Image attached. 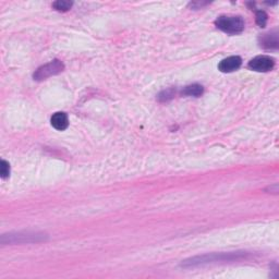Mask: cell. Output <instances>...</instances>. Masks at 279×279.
<instances>
[{
    "mask_svg": "<svg viewBox=\"0 0 279 279\" xmlns=\"http://www.w3.org/2000/svg\"><path fill=\"white\" fill-rule=\"evenodd\" d=\"M267 15L265 11H256V23L259 24L261 28H265L266 23H267Z\"/></svg>",
    "mask_w": 279,
    "mask_h": 279,
    "instance_id": "obj_12",
    "label": "cell"
},
{
    "mask_svg": "<svg viewBox=\"0 0 279 279\" xmlns=\"http://www.w3.org/2000/svg\"><path fill=\"white\" fill-rule=\"evenodd\" d=\"M275 65V60L269 56H257L248 62V68L257 72H267L273 70Z\"/></svg>",
    "mask_w": 279,
    "mask_h": 279,
    "instance_id": "obj_5",
    "label": "cell"
},
{
    "mask_svg": "<svg viewBox=\"0 0 279 279\" xmlns=\"http://www.w3.org/2000/svg\"><path fill=\"white\" fill-rule=\"evenodd\" d=\"M0 174H1L2 179H6L10 174V165H9L8 161L1 160V164H0Z\"/></svg>",
    "mask_w": 279,
    "mask_h": 279,
    "instance_id": "obj_13",
    "label": "cell"
},
{
    "mask_svg": "<svg viewBox=\"0 0 279 279\" xmlns=\"http://www.w3.org/2000/svg\"><path fill=\"white\" fill-rule=\"evenodd\" d=\"M248 256V252H228V253H213V254H206L202 256H195L192 259L182 262V267L191 268L196 266H203L207 264L220 263V262H233L247 259Z\"/></svg>",
    "mask_w": 279,
    "mask_h": 279,
    "instance_id": "obj_1",
    "label": "cell"
},
{
    "mask_svg": "<svg viewBox=\"0 0 279 279\" xmlns=\"http://www.w3.org/2000/svg\"><path fill=\"white\" fill-rule=\"evenodd\" d=\"M47 234L44 232H34V231H20V232H10L1 235L2 244H24L37 243L45 241Z\"/></svg>",
    "mask_w": 279,
    "mask_h": 279,
    "instance_id": "obj_2",
    "label": "cell"
},
{
    "mask_svg": "<svg viewBox=\"0 0 279 279\" xmlns=\"http://www.w3.org/2000/svg\"><path fill=\"white\" fill-rule=\"evenodd\" d=\"M51 125L54 126L56 130L59 131H63L68 128L69 125V120H68V116L65 115L64 112H56L52 115L51 119Z\"/></svg>",
    "mask_w": 279,
    "mask_h": 279,
    "instance_id": "obj_8",
    "label": "cell"
},
{
    "mask_svg": "<svg viewBox=\"0 0 279 279\" xmlns=\"http://www.w3.org/2000/svg\"><path fill=\"white\" fill-rule=\"evenodd\" d=\"M203 86L200 84H191L186 86L182 90V95L185 96H194V97H199L203 94Z\"/></svg>",
    "mask_w": 279,
    "mask_h": 279,
    "instance_id": "obj_9",
    "label": "cell"
},
{
    "mask_svg": "<svg viewBox=\"0 0 279 279\" xmlns=\"http://www.w3.org/2000/svg\"><path fill=\"white\" fill-rule=\"evenodd\" d=\"M174 94H176V90H174V89H168V90L163 91L158 95L159 102H168V100L173 98Z\"/></svg>",
    "mask_w": 279,
    "mask_h": 279,
    "instance_id": "obj_11",
    "label": "cell"
},
{
    "mask_svg": "<svg viewBox=\"0 0 279 279\" xmlns=\"http://www.w3.org/2000/svg\"><path fill=\"white\" fill-rule=\"evenodd\" d=\"M72 4V1H68V0H58V1H55L52 3V7H54L57 11L65 12L71 9Z\"/></svg>",
    "mask_w": 279,
    "mask_h": 279,
    "instance_id": "obj_10",
    "label": "cell"
},
{
    "mask_svg": "<svg viewBox=\"0 0 279 279\" xmlns=\"http://www.w3.org/2000/svg\"><path fill=\"white\" fill-rule=\"evenodd\" d=\"M63 69H64V64L61 62L60 60L55 59L50 61V62L39 67L36 71L34 72L33 78H34V80H36V81H43L52 76H56V74H59L60 72H62Z\"/></svg>",
    "mask_w": 279,
    "mask_h": 279,
    "instance_id": "obj_4",
    "label": "cell"
},
{
    "mask_svg": "<svg viewBox=\"0 0 279 279\" xmlns=\"http://www.w3.org/2000/svg\"><path fill=\"white\" fill-rule=\"evenodd\" d=\"M215 25L222 32L240 34L244 30V21L239 16H220L215 21Z\"/></svg>",
    "mask_w": 279,
    "mask_h": 279,
    "instance_id": "obj_3",
    "label": "cell"
},
{
    "mask_svg": "<svg viewBox=\"0 0 279 279\" xmlns=\"http://www.w3.org/2000/svg\"><path fill=\"white\" fill-rule=\"evenodd\" d=\"M241 63L242 60L239 56H230L228 58L220 61V63L218 64V69H219L221 72L225 73L233 72L240 68Z\"/></svg>",
    "mask_w": 279,
    "mask_h": 279,
    "instance_id": "obj_6",
    "label": "cell"
},
{
    "mask_svg": "<svg viewBox=\"0 0 279 279\" xmlns=\"http://www.w3.org/2000/svg\"><path fill=\"white\" fill-rule=\"evenodd\" d=\"M260 45L265 49H277L279 45L277 31L262 35L260 37Z\"/></svg>",
    "mask_w": 279,
    "mask_h": 279,
    "instance_id": "obj_7",
    "label": "cell"
}]
</instances>
